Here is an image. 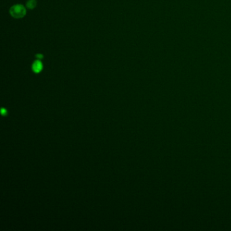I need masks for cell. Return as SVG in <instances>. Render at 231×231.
Segmentation results:
<instances>
[{"mask_svg": "<svg viewBox=\"0 0 231 231\" xmlns=\"http://www.w3.org/2000/svg\"><path fill=\"white\" fill-rule=\"evenodd\" d=\"M26 6L29 10L34 9L37 6V1L36 0H29L26 3Z\"/></svg>", "mask_w": 231, "mask_h": 231, "instance_id": "3", "label": "cell"}, {"mask_svg": "<svg viewBox=\"0 0 231 231\" xmlns=\"http://www.w3.org/2000/svg\"><path fill=\"white\" fill-rule=\"evenodd\" d=\"M6 113H7V111H6V109H2V115L6 114Z\"/></svg>", "mask_w": 231, "mask_h": 231, "instance_id": "5", "label": "cell"}, {"mask_svg": "<svg viewBox=\"0 0 231 231\" xmlns=\"http://www.w3.org/2000/svg\"><path fill=\"white\" fill-rule=\"evenodd\" d=\"M35 57L37 59H38V60H42L43 58V56L42 54H37L35 55Z\"/></svg>", "mask_w": 231, "mask_h": 231, "instance_id": "4", "label": "cell"}, {"mask_svg": "<svg viewBox=\"0 0 231 231\" xmlns=\"http://www.w3.org/2000/svg\"><path fill=\"white\" fill-rule=\"evenodd\" d=\"M10 14L14 18H23L27 14L26 8L21 4H16L11 7L10 9Z\"/></svg>", "mask_w": 231, "mask_h": 231, "instance_id": "1", "label": "cell"}, {"mask_svg": "<svg viewBox=\"0 0 231 231\" xmlns=\"http://www.w3.org/2000/svg\"><path fill=\"white\" fill-rule=\"evenodd\" d=\"M43 63L42 60L37 59L32 64V70L35 73H39L42 71Z\"/></svg>", "mask_w": 231, "mask_h": 231, "instance_id": "2", "label": "cell"}]
</instances>
